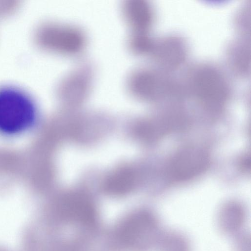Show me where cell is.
I'll use <instances>...</instances> for the list:
<instances>
[{
  "instance_id": "6da1fadb",
  "label": "cell",
  "mask_w": 251,
  "mask_h": 251,
  "mask_svg": "<svg viewBox=\"0 0 251 251\" xmlns=\"http://www.w3.org/2000/svg\"><path fill=\"white\" fill-rule=\"evenodd\" d=\"M187 90L209 112L222 111L229 99L230 87L223 73L215 66L201 64L188 78Z\"/></svg>"
},
{
  "instance_id": "7a4b0ae2",
  "label": "cell",
  "mask_w": 251,
  "mask_h": 251,
  "mask_svg": "<svg viewBox=\"0 0 251 251\" xmlns=\"http://www.w3.org/2000/svg\"><path fill=\"white\" fill-rule=\"evenodd\" d=\"M37 108L30 96L15 86L0 87V132L15 135L31 127Z\"/></svg>"
},
{
  "instance_id": "3957f363",
  "label": "cell",
  "mask_w": 251,
  "mask_h": 251,
  "mask_svg": "<svg viewBox=\"0 0 251 251\" xmlns=\"http://www.w3.org/2000/svg\"><path fill=\"white\" fill-rule=\"evenodd\" d=\"M130 90L138 97L154 100L179 92V87L158 72L150 70L135 72L129 78Z\"/></svg>"
},
{
  "instance_id": "277c9868",
  "label": "cell",
  "mask_w": 251,
  "mask_h": 251,
  "mask_svg": "<svg viewBox=\"0 0 251 251\" xmlns=\"http://www.w3.org/2000/svg\"><path fill=\"white\" fill-rule=\"evenodd\" d=\"M207 152L200 147H189L177 152L169 165L171 178L176 181H185L201 174L208 167Z\"/></svg>"
},
{
  "instance_id": "5b68a950",
  "label": "cell",
  "mask_w": 251,
  "mask_h": 251,
  "mask_svg": "<svg viewBox=\"0 0 251 251\" xmlns=\"http://www.w3.org/2000/svg\"><path fill=\"white\" fill-rule=\"evenodd\" d=\"M154 217L146 212L135 213L126 219L119 230L121 239L126 244L143 248L151 244L156 230Z\"/></svg>"
},
{
  "instance_id": "8992f818",
  "label": "cell",
  "mask_w": 251,
  "mask_h": 251,
  "mask_svg": "<svg viewBox=\"0 0 251 251\" xmlns=\"http://www.w3.org/2000/svg\"><path fill=\"white\" fill-rule=\"evenodd\" d=\"M150 54L162 70L172 71L185 62L187 47L185 41L179 36L169 35L154 40Z\"/></svg>"
},
{
  "instance_id": "52a82bcc",
  "label": "cell",
  "mask_w": 251,
  "mask_h": 251,
  "mask_svg": "<svg viewBox=\"0 0 251 251\" xmlns=\"http://www.w3.org/2000/svg\"><path fill=\"white\" fill-rule=\"evenodd\" d=\"M60 212L66 220L78 224H91L96 219L92 203L85 197L79 195L70 196L63 199Z\"/></svg>"
},
{
  "instance_id": "ba28073f",
  "label": "cell",
  "mask_w": 251,
  "mask_h": 251,
  "mask_svg": "<svg viewBox=\"0 0 251 251\" xmlns=\"http://www.w3.org/2000/svg\"><path fill=\"white\" fill-rule=\"evenodd\" d=\"M124 15L135 33H148L153 20L151 6L144 0H127L123 6Z\"/></svg>"
},
{
  "instance_id": "9c48e42d",
  "label": "cell",
  "mask_w": 251,
  "mask_h": 251,
  "mask_svg": "<svg viewBox=\"0 0 251 251\" xmlns=\"http://www.w3.org/2000/svg\"><path fill=\"white\" fill-rule=\"evenodd\" d=\"M228 59L234 72L246 76L250 69V50L247 41L234 43L228 50Z\"/></svg>"
}]
</instances>
